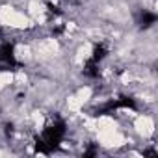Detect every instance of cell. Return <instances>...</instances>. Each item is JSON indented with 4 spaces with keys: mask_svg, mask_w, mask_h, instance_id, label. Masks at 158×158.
Here are the masks:
<instances>
[{
    "mask_svg": "<svg viewBox=\"0 0 158 158\" xmlns=\"http://www.w3.org/2000/svg\"><path fill=\"white\" fill-rule=\"evenodd\" d=\"M63 136H65V123H63V121H60V119H56V121L48 123V125L43 128L41 136L37 138L35 147H37V151H39V152L48 154V152H52V151L61 143Z\"/></svg>",
    "mask_w": 158,
    "mask_h": 158,
    "instance_id": "obj_1",
    "label": "cell"
},
{
    "mask_svg": "<svg viewBox=\"0 0 158 158\" xmlns=\"http://www.w3.org/2000/svg\"><path fill=\"white\" fill-rule=\"evenodd\" d=\"M13 67H17L13 45L11 43H2L0 45V69H13Z\"/></svg>",
    "mask_w": 158,
    "mask_h": 158,
    "instance_id": "obj_2",
    "label": "cell"
},
{
    "mask_svg": "<svg viewBox=\"0 0 158 158\" xmlns=\"http://www.w3.org/2000/svg\"><path fill=\"white\" fill-rule=\"evenodd\" d=\"M106 54H108V47H106L104 43H101V45H97V47L93 48L91 60H93V61H97V63H101V61L106 58Z\"/></svg>",
    "mask_w": 158,
    "mask_h": 158,
    "instance_id": "obj_3",
    "label": "cell"
},
{
    "mask_svg": "<svg viewBox=\"0 0 158 158\" xmlns=\"http://www.w3.org/2000/svg\"><path fill=\"white\" fill-rule=\"evenodd\" d=\"M139 23H141L143 28L152 26V24L156 23V13H152V11H145V10H143V13H141V17H139Z\"/></svg>",
    "mask_w": 158,
    "mask_h": 158,
    "instance_id": "obj_4",
    "label": "cell"
}]
</instances>
